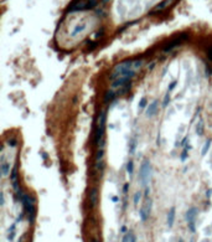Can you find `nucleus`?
<instances>
[{
	"label": "nucleus",
	"mask_w": 212,
	"mask_h": 242,
	"mask_svg": "<svg viewBox=\"0 0 212 242\" xmlns=\"http://www.w3.org/2000/svg\"><path fill=\"white\" fill-rule=\"evenodd\" d=\"M195 217H196V210H190L189 212H187V221L190 222V226H191V230L194 231L195 228H194V221H195Z\"/></svg>",
	"instance_id": "nucleus-1"
},
{
	"label": "nucleus",
	"mask_w": 212,
	"mask_h": 242,
	"mask_svg": "<svg viewBox=\"0 0 212 242\" xmlns=\"http://www.w3.org/2000/svg\"><path fill=\"white\" fill-rule=\"evenodd\" d=\"M97 197H98V195H97L96 189H92V190L89 191V199H91L92 205H96V203H97Z\"/></svg>",
	"instance_id": "nucleus-2"
},
{
	"label": "nucleus",
	"mask_w": 212,
	"mask_h": 242,
	"mask_svg": "<svg viewBox=\"0 0 212 242\" xmlns=\"http://www.w3.org/2000/svg\"><path fill=\"white\" fill-rule=\"evenodd\" d=\"M174 219H175V211H174V209H173V210L170 211V213L167 215V225H169V226H173Z\"/></svg>",
	"instance_id": "nucleus-3"
}]
</instances>
